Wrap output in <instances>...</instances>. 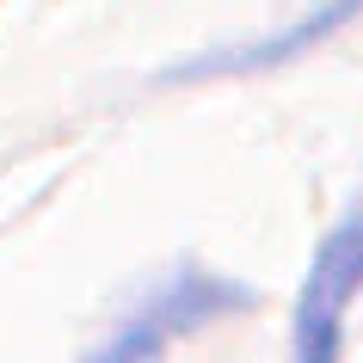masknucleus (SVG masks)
<instances>
[{"label":"nucleus","instance_id":"f257e3e1","mask_svg":"<svg viewBox=\"0 0 363 363\" xmlns=\"http://www.w3.org/2000/svg\"><path fill=\"white\" fill-rule=\"evenodd\" d=\"M252 302H259V296H252L240 277L185 265V271H172L148 302H135L130 320L117 326V333H105L80 363H160L179 339H191V333L228 320V314H240V308H252Z\"/></svg>","mask_w":363,"mask_h":363},{"label":"nucleus","instance_id":"7ed1b4c3","mask_svg":"<svg viewBox=\"0 0 363 363\" xmlns=\"http://www.w3.org/2000/svg\"><path fill=\"white\" fill-rule=\"evenodd\" d=\"M363 19V0H320L314 13L302 19L277 25L265 38H247V43H222V50H203L191 62H172L167 86H191V80H228V74H271V68H289V62H302L308 50H320L326 38H339L345 25Z\"/></svg>","mask_w":363,"mask_h":363},{"label":"nucleus","instance_id":"f03ea898","mask_svg":"<svg viewBox=\"0 0 363 363\" xmlns=\"http://www.w3.org/2000/svg\"><path fill=\"white\" fill-rule=\"evenodd\" d=\"M363 296V197L320 234L289 314V363H339L345 314Z\"/></svg>","mask_w":363,"mask_h":363}]
</instances>
